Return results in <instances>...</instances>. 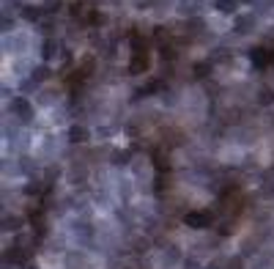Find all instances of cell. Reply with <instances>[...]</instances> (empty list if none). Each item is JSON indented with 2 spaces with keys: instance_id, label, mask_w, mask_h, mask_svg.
Masks as SVG:
<instances>
[{
  "instance_id": "3",
  "label": "cell",
  "mask_w": 274,
  "mask_h": 269,
  "mask_svg": "<svg viewBox=\"0 0 274 269\" xmlns=\"http://www.w3.org/2000/svg\"><path fill=\"white\" fill-rule=\"evenodd\" d=\"M71 140H74V143H85V138H88V132L83 129V126H71Z\"/></svg>"
},
{
  "instance_id": "2",
  "label": "cell",
  "mask_w": 274,
  "mask_h": 269,
  "mask_svg": "<svg viewBox=\"0 0 274 269\" xmlns=\"http://www.w3.org/2000/svg\"><path fill=\"white\" fill-rule=\"evenodd\" d=\"M217 9L222 11V14H233V11H236V0H217Z\"/></svg>"
},
{
  "instance_id": "1",
  "label": "cell",
  "mask_w": 274,
  "mask_h": 269,
  "mask_svg": "<svg viewBox=\"0 0 274 269\" xmlns=\"http://www.w3.org/2000/svg\"><path fill=\"white\" fill-rule=\"evenodd\" d=\"M209 214H200V212H192V214H186L184 217V223L186 225H192V228H203V225H209Z\"/></svg>"
}]
</instances>
